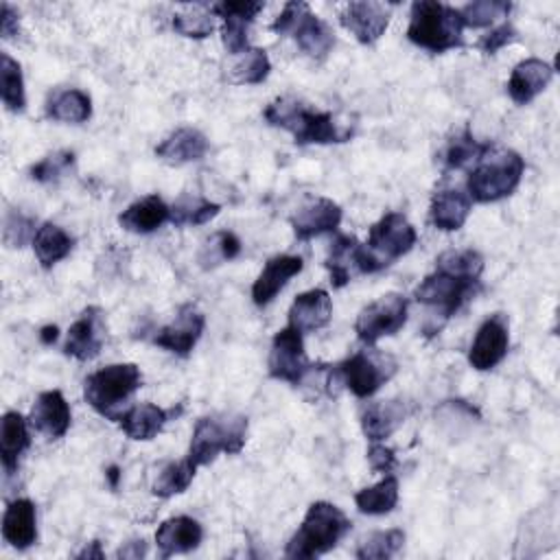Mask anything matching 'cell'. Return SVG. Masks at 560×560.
I'll list each match as a JSON object with an SVG mask.
<instances>
[{
    "instance_id": "1",
    "label": "cell",
    "mask_w": 560,
    "mask_h": 560,
    "mask_svg": "<svg viewBox=\"0 0 560 560\" xmlns=\"http://www.w3.org/2000/svg\"><path fill=\"white\" fill-rule=\"evenodd\" d=\"M262 116L271 127L289 131L295 144H337L352 136V131L339 129L330 112L308 109L304 103L289 96L271 101Z\"/></svg>"
},
{
    "instance_id": "2",
    "label": "cell",
    "mask_w": 560,
    "mask_h": 560,
    "mask_svg": "<svg viewBox=\"0 0 560 560\" xmlns=\"http://www.w3.org/2000/svg\"><path fill=\"white\" fill-rule=\"evenodd\" d=\"M352 523L341 508L328 501H315L308 505L300 527L289 538L284 553L295 560H308L335 549L350 532Z\"/></svg>"
},
{
    "instance_id": "3",
    "label": "cell",
    "mask_w": 560,
    "mask_h": 560,
    "mask_svg": "<svg viewBox=\"0 0 560 560\" xmlns=\"http://www.w3.org/2000/svg\"><path fill=\"white\" fill-rule=\"evenodd\" d=\"M464 22L459 9L438 2L418 0L411 4L407 39L429 52H446L464 46Z\"/></svg>"
},
{
    "instance_id": "4",
    "label": "cell",
    "mask_w": 560,
    "mask_h": 560,
    "mask_svg": "<svg viewBox=\"0 0 560 560\" xmlns=\"http://www.w3.org/2000/svg\"><path fill=\"white\" fill-rule=\"evenodd\" d=\"M525 173V160L510 149H490L466 179L468 197L477 203H494L510 197Z\"/></svg>"
},
{
    "instance_id": "5",
    "label": "cell",
    "mask_w": 560,
    "mask_h": 560,
    "mask_svg": "<svg viewBox=\"0 0 560 560\" xmlns=\"http://www.w3.org/2000/svg\"><path fill=\"white\" fill-rule=\"evenodd\" d=\"M247 440V418L245 416H203L197 420L188 446V459L192 466L212 464L219 453L236 455L243 451Z\"/></svg>"
},
{
    "instance_id": "6",
    "label": "cell",
    "mask_w": 560,
    "mask_h": 560,
    "mask_svg": "<svg viewBox=\"0 0 560 560\" xmlns=\"http://www.w3.org/2000/svg\"><path fill=\"white\" fill-rule=\"evenodd\" d=\"M142 385V372L136 363H112L92 372L83 383L88 405L107 420L118 418V407Z\"/></svg>"
},
{
    "instance_id": "7",
    "label": "cell",
    "mask_w": 560,
    "mask_h": 560,
    "mask_svg": "<svg viewBox=\"0 0 560 560\" xmlns=\"http://www.w3.org/2000/svg\"><path fill=\"white\" fill-rule=\"evenodd\" d=\"M271 31L278 35H289L298 48L315 61L326 59L335 46L332 28L319 15H315L306 2L300 0L282 7L280 15L271 24Z\"/></svg>"
},
{
    "instance_id": "8",
    "label": "cell",
    "mask_w": 560,
    "mask_h": 560,
    "mask_svg": "<svg viewBox=\"0 0 560 560\" xmlns=\"http://www.w3.org/2000/svg\"><path fill=\"white\" fill-rule=\"evenodd\" d=\"M479 291V278L462 276L442 267H435L433 273L424 276L413 289L416 302L433 308L444 319L453 317L475 293Z\"/></svg>"
},
{
    "instance_id": "9",
    "label": "cell",
    "mask_w": 560,
    "mask_h": 560,
    "mask_svg": "<svg viewBox=\"0 0 560 560\" xmlns=\"http://www.w3.org/2000/svg\"><path fill=\"white\" fill-rule=\"evenodd\" d=\"M337 378L357 396H374L396 372V361L376 350H361L335 365Z\"/></svg>"
},
{
    "instance_id": "10",
    "label": "cell",
    "mask_w": 560,
    "mask_h": 560,
    "mask_svg": "<svg viewBox=\"0 0 560 560\" xmlns=\"http://www.w3.org/2000/svg\"><path fill=\"white\" fill-rule=\"evenodd\" d=\"M416 241L418 232L409 223V219L402 212H387L370 228L368 243L363 245L381 271L400 256L409 254Z\"/></svg>"
},
{
    "instance_id": "11",
    "label": "cell",
    "mask_w": 560,
    "mask_h": 560,
    "mask_svg": "<svg viewBox=\"0 0 560 560\" xmlns=\"http://www.w3.org/2000/svg\"><path fill=\"white\" fill-rule=\"evenodd\" d=\"M407 313L409 302L405 295L385 293L359 311L354 332L363 343L374 346L378 339L396 335L407 324Z\"/></svg>"
},
{
    "instance_id": "12",
    "label": "cell",
    "mask_w": 560,
    "mask_h": 560,
    "mask_svg": "<svg viewBox=\"0 0 560 560\" xmlns=\"http://www.w3.org/2000/svg\"><path fill=\"white\" fill-rule=\"evenodd\" d=\"M311 370L313 365L306 359L302 332L287 324L271 339L269 361H267L269 376L291 385H302Z\"/></svg>"
},
{
    "instance_id": "13",
    "label": "cell",
    "mask_w": 560,
    "mask_h": 560,
    "mask_svg": "<svg viewBox=\"0 0 560 560\" xmlns=\"http://www.w3.org/2000/svg\"><path fill=\"white\" fill-rule=\"evenodd\" d=\"M510 348V322L503 313H494L481 322L468 348V363L477 372L497 368Z\"/></svg>"
},
{
    "instance_id": "14",
    "label": "cell",
    "mask_w": 560,
    "mask_h": 560,
    "mask_svg": "<svg viewBox=\"0 0 560 560\" xmlns=\"http://www.w3.org/2000/svg\"><path fill=\"white\" fill-rule=\"evenodd\" d=\"M326 269L330 273L332 287L341 289L346 287L354 276L359 273H376L378 267L370 258L363 243H359L354 236H337L326 256Z\"/></svg>"
},
{
    "instance_id": "15",
    "label": "cell",
    "mask_w": 560,
    "mask_h": 560,
    "mask_svg": "<svg viewBox=\"0 0 560 560\" xmlns=\"http://www.w3.org/2000/svg\"><path fill=\"white\" fill-rule=\"evenodd\" d=\"M265 9L258 0H238V2H217L210 7L212 15L221 18V39L230 55H243L247 44V33L254 18Z\"/></svg>"
},
{
    "instance_id": "16",
    "label": "cell",
    "mask_w": 560,
    "mask_h": 560,
    "mask_svg": "<svg viewBox=\"0 0 560 560\" xmlns=\"http://www.w3.org/2000/svg\"><path fill=\"white\" fill-rule=\"evenodd\" d=\"M392 18V7L385 2L372 0H357L348 2L339 11V22L346 31H350L359 44H374L387 31Z\"/></svg>"
},
{
    "instance_id": "17",
    "label": "cell",
    "mask_w": 560,
    "mask_h": 560,
    "mask_svg": "<svg viewBox=\"0 0 560 560\" xmlns=\"http://www.w3.org/2000/svg\"><path fill=\"white\" fill-rule=\"evenodd\" d=\"M105 341V319L103 311L96 306H88L79 319L68 328L63 354L77 361H92L101 354Z\"/></svg>"
},
{
    "instance_id": "18",
    "label": "cell",
    "mask_w": 560,
    "mask_h": 560,
    "mask_svg": "<svg viewBox=\"0 0 560 560\" xmlns=\"http://www.w3.org/2000/svg\"><path fill=\"white\" fill-rule=\"evenodd\" d=\"M206 328V317L203 313H199L195 306H184L179 308V313L175 315V319L166 326H162L155 335H153V343L177 354V357H188L192 352V348L197 346V341L201 339Z\"/></svg>"
},
{
    "instance_id": "19",
    "label": "cell",
    "mask_w": 560,
    "mask_h": 560,
    "mask_svg": "<svg viewBox=\"0 0 560 560\" xmlns=\"http://www.w3.org/2000/svg\"><path fill=\"white\" fill-rule=\"evenodd\" d=\"M341 206L328 197H317L304 203L293 217L291 228L298 241H308L326 232H335L341 223Z\"/></svg>"
},
{
    "instance_id": "20",
    "label": "cell",
    "mask_w": 560,
    "mask_h": 560,
    "mask_svg": "<svg viewBox=\"0 0 560 560\" xmlns=\"http://www.w3.org/2000/svg\"><path fill=\"white\" fill-rule=\"evenodd\" d=\"M28 422L37 433L50 440H57L68 433L72 422V411L59 389H48L35 398L28 413Z\"/></svg>"
},
{
    "instance_id": "21",
    "label": "cell",
    "mask_w": 560,
    "mask_h": 560,
    "mask_svg": "<svg viewBox=\"0 0 560 560\" xmlns=\"http://www.w3.org/2000/svg\"><path fill=\"white\" fill-rule=\"evenodd\" d=\"M302 267H304L302 256L278 254L269 258L252 284V302L256 306H267L269 302H273V298L287 287V282L293 276L302 271Z\"/></svg>"
},
{
    "instance_id": "22",
    "label": "cell",
    "mask_w": 560,
    "mask_h": 560,
    "mask_svg": "<svg viewBox=\"0 0 560 560\" xmlns=\"http://www.w3.org/2000/svg\"><path fill=\"white\" fill-rule=\"evenodd\" d=\"M553 79V66L538 59V57H527L518 61L508 79V94L516 105H527L532 103L542 90Z\"/></svg>"
},
{
    "instance_id": "23",
    "label": "cell",
    "mask_w": 560,
    "mask_h": 560,
    "mask_svg": "<svg viewBox=\"0 0 560 560\" xmlns=\"http://www.w3.org/2000/svg\"><path fill=\"white\" fill-rule=\"evenodd\" d=\"M332 300L324 289H311L300 293L289 308V326L304 332L322 330L330 324Z\"/></svg>"
},
{
    "instance_id": "24",
    "label": "cell",
    "mask_w": 560,
    "mask_h": 560,
    "mask_svg": "<svg viewBox=\"0 0 560 560\" xmlns=\"http://www.w3.org/2000/svg\"><path fill=\"white\" fill-rule=\"evenodd\" d=\"M203 540V529L199 521L192 516H171L160 523L155 532V545L162 558H171L175 553H188L197 549Z\"/></svg>"
},
{
    "instance_id": "25",
    "label": "cell",
    "mask_w": 560,
    "mask_h": 560,
    "mask_svg": "<svg viewBox=\"0 0 560 560\" xmlns=\"http://www.w3.org/2000/svg\"><path fill=\"white\" fill-rule=\"evenodd\" d=\"M208 153V138L195 127H179L171 131L158 147L155 155L168 166H184L199 162Z\"/></svg>"
},
{
    "instance_id": "26",
    "label": "cell",
    "mask_w": 560,
    "mask_h": 560,
    "mask_svg": "<svg viewBox=\"0 0 560 560\" xmlns=\"http://www.w3.org/2000/svg\"><path fill=\"white\" fill-rule=\"evenodd\" d=\"M173 416H177L175 409H164L153 402H140V405H133L127 411H122L116 422L129 440L149 442L164 429V424Z\"/></svg>"
},
{
    "instance_id": "27",
    "label": "cell",
    "mask_w": 560,
    "mask_h": 560,
    "mask_svg": "<svg viewBox=\"0 0 560 560\" xmlns=\"http://www.w3.org/2000/svg\"><path fill=\"white\" fill-rule=\"evenodd\" d=\"M2 538L13 549H28L37 540V510L31 499H13L2 514Z\"/></svg>"
},
{
    "instance_id": "28",
    "label": "cell",
    "mask_w": 560,
    "mask_h": 560,
    "mask_svg": "<svg viewBox=\"0 0 560 560\" xmlns=\"http://www.w3.org/2000/svg\"><path fill=\"white\" fill-rule=\"evenodd\" d=\"M166 221H171V208L160 195H144L118 214L120 228L131 234H151Z\"/></svg>"
},
{
    "instance_id": "29",
    "label": "cell",
    "mask_w": 560,
    "mask_h": 560,
    "mask_svg": "<svg viewBox=\"0 0 560 560\" xmlns=\"http://www.w3.org/2000/svg\"><path fill=\"white\" fill-rule=\"evenodd\" d=\"M409 416V405L400 398L378 400L363 409L361 429L370 442L387 440Z\"/></svg>"
},
{
    "instance_id": "30",
    "label": "cell",
    "mask_w": 560,
    "mask_h": 560,
    "mask_svg": "<svg viewBox=\"0 0 560 560\" xmlns=\"http://www.w3.org/2000/svg\"><path fill=\"white\" fill-rule=\"evenodd\" d=\"M470 210H472V201H470L468 192H464L459 188L438 190L431 197L429 221L433 223V228H438L442 232H455L466 223Z\"/></svg>"
},
{
    "instance_id": "31",
    "label": "cell",
    "mask_w": 560,
    "mask_h": 560,
    "mask_svg": "<svg viewBox=\"0 0 560 560\" xmlns=\"http://www.w3.org/2000/svg\"><path fill=\"white\" fill-rule=\"evenodd\" d=\"M31 446L28 424L18 411H7L0 420V459L7 475L18 470L22 453Z\"/></svg>"
},
{
    "instance_id": "32",
    "label": "cell",
    "mask_w": 560,
    "mask_h": 560,
    "mask_svg": "<svg viewBox=\"0 0 560 560\" xmlns=\"http://www.w3.org/2000/svg\"><path fill=\"white\" fill-rule=\"evenodd\" d=\"M46 116L59 122H85L92 116V98L79 88L57 90L46 103Z\"/></svg>"
},
{
    "instance_id": "33",
    "label": "cell",
    "mask_w": 560,
    "mask_h": 560,
    "mask_svg": "<svg viewBox=\"0 0 560 560\" xmlns=\"http://www.w3.org/2000/svg\"><path fill=\"white\" fill-rule=\"evenodd\" d=\"M74 247L72 236L59 228L57 223H42L33 238V249L44 269L55 267L59 260H63Z\"/></svg>"
},
{
    "instance_id": "34",
    "label": "cell",
    "mask_w": 560,
    "mask_h": 560,
    "mask_svg": "<svg viewBox=\"0 0 560 560\" xmlns=\"http://www.w3.org/2000/svg\"><path fill=\"white\" fill-rule=\"evenodd\" d=\"M396 503H398V479L394 475H385L378 483L354 492L357 510L368 516L389 514L396 508Z\"/></svg>"
},
{
    "instance_id": "35",
    "label": "cell",
    "mask_w": 560,
    "mask_h": 560,
    "mask_svg": "<svg viewBox=\"0 0 560 560\" xmlns=\"http://www.w3.org/2000/svg\"><path fill=\"white\" fill-rule=\"evenodd\" d=\"M494 144L490 142H479L468 129H464L459 136L451 138L446 147L440 153V162L446 171L453 168H464L470 162H479Z\"/></svg>"
},
{
    "instance_id": "36",
    "label": "cell",
    "mask_w": 560,
    "mask_h": 560,
    "mask_svg": "<svg viewBox=\"0 0 560 560\" xmlns=\"http://www.w3.org/2000/svg\"><path fill=\"white\" fill-rule=\"evenodd\" d=\"M0 96L9 112L18 114L26 107V90H24V74L20 63L9 57L7 52L0 55Z\"/></svg>"
},
{
    "instance_id": "37",
    "label": "cell",
    "mask_w": 560,
    "mask_h": 560,
    "mask_svg": "<svg viewBox=\"0 0 560 560\" xmlns=\"http://www.w3.org/2000/svg\"><path fill=\"white\" fill-rule=\"evenodd\" d=\"M197 472V466L190 464L188 457L179 459V462H168L155 477L151 492L160 499H171L175 494H182L188 490V486L192 483Z\"/></svg>"
},
{
    "instance_id": "38",
    "label": "cell",
    "mask_w": 560,
    "mask_h": 560,
    "mask_svg": "<svg viewBox=\"0 0 560 560\" xmlns=\"http://www.w3.org/2000/svg\"><path fill=\"white\" fill-rule=\"evenodd\" d=\"M221 212V206L199 195H182L171 208V223L175 225H203Z\"/></svg>"
},
{
    "instance_id": "39",
    "label": "cell",
    "mask_w": 560,
    "mask_h": 560,
    "mask_svg": "<svg viewBox=\"0 0 560 560\" xmlns=\"http://www.w3.org/2000/svg\"><path fill=\"white\" fill-rule=\"evenodd\" d=\"M405 545V532L398 527L392 529H381V532H372L370 536H365L354 556L359 560H387L392 556H396Z\"/></svg>"
},
{
    "instance_id": "40",
    "label": "cell",
    "mask_w": 560,
    "mask_h": 560,
    "mask_svg": "<svg viewBox=\"0 0 560 560\" xmlns=\"http://www.w3.org/2000/svg\"><path fill=\"white\" fill-rule=\"evenodd\" d=\"M271 72L269 55L262 48H247L241 59L232 66L230 74L236 85H258L262 83Z\"/></svg>"
},
{
    "instance_id": "41",
    "label": "cell",
    "mask_w": 560,
    "mask_h": 560,
    "mask_svg": "<svg viewBox=\"0 0 560 560\" xmlns=\"http://www.w3.org/2000/svg\"><path fill=\"white\" fill-rule=\"evenodd\" d=\"M173 28L182 37H190V39L208 37L214 31V18L210 7H203V4L186 7L184 11L173 15Z\"/></svg>"
},
{
    "instance_id": "42",
    "label": "cell",
    "mask_w": 560,
    "mask_h": 560,
    "mask_svg": "<svg viewBox=\"0 0 560 560\" xmlns=\"http://www.w3.org/2000/svg\"><path fill=\"white\" fill-rule=\"evenodd\" d=\"M241 249H243L241 238L230 230H221L206 241V245L199 252V262L203 269H208V267L238 258Z\"/></svg>"
},
{
    "instance_id": "43",
    "label": "cell",
    "mask_w": 560,
    "mask_h": 560,
    "mask_svg": "<svg viewBox=\"0 0 560 560\" xmlns=\"http://www.w3.org/2000/svg\"><path fill=\"white\" fill-rule=\"evenodd\" d=\"M512 4L505 0H475L459 9L464 28H481L494 24L499 18H508Z\"/></svg>"
},
{
    "instance_id": "44",
    "label": "cell",
    "mask_w": 560,
    "mask_h": 560,
    "mask_svg": "<svg viewBox=\"0 0 560 560\" xmlns=\"http://www.w3.org/2000/svg\"><path fill=\"white\" fill-rule=\"evenodd\" d=\"M74 162H77V155L72 151H55V153H48L46 158H42L37 164L31 166V179L39 182V184H57L59 179L68 177L74 168Z\"/></svg>"
},
{
    "instance_id": "45",
    "label": "cell",
    "mask_w": 560,
    "mask_h": 560,
    "mask_svg": "<svg viewBox=\"0 0 560 560\" xmlns=\"http://www.w3.org/2000/svg\"><path fill=\"white\" fill-rule=\"evenodd\" d=\"M435 267L462 273V276H470V278H481L486 260L481 256V252L466 247V249H448L444 254L438 256Z\"/></svg>"
},
{
    "instance_id": "46",
    "label": "cell",
    "mask_w": 560,
    "mask_h": 560,
    "mask_svg": "<svg viewBox=\"0 0 560 560\" xmlns=\"http://www.w3.org/2000/svg\"><path fill=\"white\" fill-rule=\"evenodd\" d=\"M35 219L20 212V210H9L4 214V230L2 238L7 247H24L28 241L35 238Z\"/></svg>"
},
{
    "instance_id": "47",
    "label": "cell",
    "mask_w": 560,
    "mask_h": 560,
    "mask_svg": "<svg viewBox=\"0 0 560 560\" xmlns=\"http://www.w3.org/2000/svg\"><path fill=\"white\" fill-rule=\"evenodd\" d=\"M516 28L510 24V22H503L494 28H490V33H486L479 42H477V48L486 55H494L497 50H501L503 46L512 44L516 39Z\"/></svg>"
},
{
    "instance_id": "48",
    "label": "cell",
    "mask_w": 560,
    "mask_h": 560,
    "mask_svg": "<svg viewBox=\"0 0 560 560\" xmlns=\"http://www.w3.org/2000/svg\"><path fill=\"white\" fill-rule=\"evenodd\" d=\"M368 464L372 470L376 472H392V468L396 466V455L389 446L381 444V442H372V446L368 448Z\"/></svg>"
},
{
    "instance_id": "49",
    "label": "cell",
    "mask_w": 560,
    "mask_h": 560,
    "mask_svg": "<svg viewBox=\"0 0 560 560\" xmlns=\"http://www.w3.org/2000/svg\"><path fill=\"white\" fill-rule=\"evenodd\" d=\"M18 31H20V15H18V11L9 2H2V13H0L2 39H11L13 35H18Z\"/></svg>"
},
{
    "instance_id": "50",
    "label": "cell",
    "mask_w": 560,
    "mask_h": 560,
    "mask_svg": "<svg viewBox=\"0 0 560 560\" xmlns=\"http://www.w3.org/2000/svg\"><path fill=\"white\" fill-rule=\"evenodd\" d=\"M118 558H133V560H138V558H142V556H147V542L140 538V540H131V542H125L120 549H118V553H116Z\"/></svg>"
},
{
    "instance_id": "51",
    "label": "cell",
    "mask_w": 560,
    "mask_h": 560,
    "mask_svg": "<svg viewBox=\"0 0 560 560\" xmlns=\"http://www.w3.org/2000/svg\"><path fill=\"white\" fill-rule=\"evenodd\" d=\"M77 558H96V560H103L105 558V553H103V549H101V542L98 540H92L90 545H85L79 553H77Z\"/></svg>"
},
{
    "instance_id": "52",
    "label": "cell",
    "mask_w": 560,
    "mask_h": 560,
    "mask_svg": "<svg viewBox=\"0 0 560 560\" xmlns=\"http://www.w3.org/2000/svg\"><path fill=\"white\" fill-rule=\"evenodd\" d=\"M57 337H59V328L52 324V326H44L42 330H39V341L42 343H46V346H52L55 341H57Z\"/></svg>"
},
{
    "instance_id": "53",
    "label": "cell",
    "mask_w": 560,
    "mask_h": 560,
    "mask_svg": "<svg viewBox=\"0 0 560 560\" xmlns=\"http://www.w3.org/2000/svg\"><path fill=\"white\" fill-rule=\"evenodd\" d=\"M105 475H107V479H109V486H112V488H116V486H118V479H120V470H118V466H109Z\"/></svg>"
}]
</instances>
